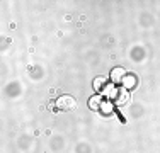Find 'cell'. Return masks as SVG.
Instances as JSON below:
<instances>
[{
  "mask_svg": "<svg viewBox=\"0 0 160 153\" xmlns=\"http://www.w3.org/2000/svg\"><path fill=\"white\" fill-rule=\"evenodd\" d=\"M101 111L102 114H112V111H114V104L111 101H108V99H106V101H102V104H101Z\"/></svg>",
  "mask_w": 160,
  "mask_h": 153,
  "instance_id": "cell-7",
  "label": "cell"
},
{
  "mask_svg": "<svg viewBox=\"0 0 160 153\" xmlns=\"http://www.w3.org/2000/svg\"><path fill=\"white\" fill-rule=\"evenodd\" d=\"M136 83H138V80H136V76L133 75V73H126V76L123 78V82H121V85H123V89H135L136 87Z\"/></svg>",
  "mask_w": 160,
  "mask_h": 153,
  "instance_id": "cell-4",
  "label": "cell"
},
{
  "mask_svg": "<svg viewBox=\"0 0 160 153\" xmlns=\"http://www.w3.org/2000/svg\"><path fill=\"white\" fill-rule=\"evenodd\" d=\"M128 99H129V92L126 89H118V95H116V99H114V104L116 106H124L128 102Z\"/></svg>",
  "mask_w": 160,
  "mask_h": 153,
  "instance_id": "cell-3",
  "label": "cell"
},
{
  "mask_svg": "<svg viewBox=\"0 0 160 153\" xmlns=\"http://www.w3.org/2000/svg\"><path fill=\"white\" fill-rule=\"evenodd\" d=\"M124 76H126V70H124V68H121V67L112 68V72H111V82L114 83V85H118V83L123 82Z\"/></svg>",
  "mask_w": 160,
  "mask_h": 153,
  "instance_id": "cell-2",
  "label": "cell"
},
{
  "mask_svg": "<svg viewBox=\"0 0 160 153\" xmlns=\"http://www.w3.org/2000/svg\"><path fill=\"white\" fill-rule=\"evenodd\" d=\"M106 83H108V80H106L104 76H97V78H94L92 85H94V89H96L97 92H101V90H104Z\"/></svg>",
  "mask_w": 160,
  "mask_h": 153,
  "instance_id": "cell-8",
  "label": "cell"
},
{
  "mask_svg": "<svg viewBox=\"0 0 160 153\" xmlns=\"http://www.w3.org/2000/svg\"><path fill=\"white\" fill-rule=\"evenodd\" d=\"M102 101H104V99H102L101 95H92V97L89 99V107H90V109H94V111H99V109H101Z\"/></svg>",
  "mask_w": 160,
  "mask_h": 153,
  "instance_id": "cell-6",
  "label": "cell"
},
{
  "mask_svg": "<svg viewBox=\"0 0 160 153\" xmlns=\"http://www.w3.org/2000/svg\"><path fill=\"white\" fill-rule=\"evenodd\" d=\"M55 107L58 111H70L75 107V99L72 97V95H62V97L56 99Z\"/></svg>",
  "mask_w": 160,
  "mask_h": 153,
  "instance_id": "cell-1",
  "label": "cell"
},
{
  "mask_svg": "<svg viewBox=\"0 0 160 153\" xmlns=\"http://www.w3.org/2000/svg\"><path fill=\"white\" fill-rule=\"evenodd\" d=\"M104 95H106V99L108 101H111V99H116V95H118V87L114 85V83H106V87H104Z\"/></svg>",
  "mask_w": 160,
  "mask_h": 153,
  "instance_id": "cell-5",
  "label": "cell"
}]
</instances>
